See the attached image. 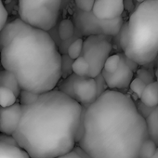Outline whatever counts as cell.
<instances>
[{"label":"cell","mask_w":158,"mask_h":158,"mask_svg":"<svg viewBox=\"0 0 158 158\" xmlns=\"http://www.w3.org/2000/svg\"><path fill=\"white\" fill-rule=\"evenodd\" d=\"M147 139L145 118L133 99L105 89L84 109L77 148L86 158H139Z\"/></svg>","instance_id":"obj_1"},{"label":"cell","mask_w":158,"mask_h":158,"mask_svg":"<svg viewBox=\"0 0 158 158\" xmlns=\"http://www.w3.org/2000/svg\"><path fill=\"white\" fill-rule=\"evenodd\" d=\"M84 108L54 89L22 106V117L12 135L31 158H58L73 152L82 134Z\"/></svg>","instance_id":"obj_2"},{"label":"cell","mask_w":158,"mask_h":158,"mask_svg":"<svg viewBox=\"0 0 158 158\" xmlns=\"http://www.w3.org/2000/svg\"><path fill=\"white\" fill-rule=\"evenodd\" d=\"M0 57L22 90L43 94L57 88L62 77V55L48 32L15 19L0 31Z\"/></svg>","instance_id":"obj_3"},{"label":"cell","mask_w":158,"mask_h":158,"mask_svg":"<svg viewBox=\"0 0 158 158\" xmlns=\"http://www.w3.org/2000/svg\"><path fill=\"white\" fill-rule=\"evenodd\" d=\"M127 23L125 57L141 66L152 63L158 57V0L139 2Z\"/></svg>","instance_id":"obj_4"},{"label":"cell","mask_w":158,"mask_h":158,"mask_svg":"<svg viewBox=\"0 0 158 158\" xmlns=\"http://www.w3.org/2000/svg\"><path fill=\"white\" fill-rule=\"evenodd\" d=\"M62 0H18L19 19L23 23L49 32L61 14Z\"/></svg>","instance_id":"obj_5"},{"label":"cell","mask_w":158,"mask_h":158,"mask_svg":"<svg viewBox=\"0 0 158 158\" xmlns=\"http://www.w3.org/2000/svg\"><path fill=\"white\" fill-rule=\"evenodd\" d=\"M72 21L74 25L73 39L98 35L114 37L117 35L124 23L123 16L114 20H101L98 19L92 11L86 12L79 10L76 8L73 10Z\"/></svg>","instance_id":"obj_6"},{"label":"cell","mask_w":158,"mask_h":158,"mask_svg":"<svg viewBox=\"0 0 158 158\" xmlns=\"http://www.w3.org/2000/svg\"><path fill=\"white\" fill-rule=\"evenodd\" d=\"M57 87L60 91L74 100L84 109L100 96L96 79L89 76H78L72 73L61 82L60 81Z\"/></svg>","instance_id":"obj_7"},{"label":"cell","mask_w":158,"mask_h":158,"mask_svg":"<svg viewBox=\"0 0 158 158\" xmlns=\"http://www.w3.org/2000/svg\"><path fill=\"white\" fill-rule=\"evenodd\" d=\"M113 50V37L98 35H90L83 40L81 56L87 60L89 66V76L96 78L102 70L107 58Z\"/></svg>","instance_id":"obj_8"},{"label":"cell","mask_w":158,"mask_h":158,"mask_svg":"<svg viewBox=\"0 0 158 158\" xmlns=\"http://www.w3.org/2000/svg\"><path fill=\"white\" fill-rule=\"evenodd\" d=\"M105 85L108 89L119 90L129 87L130 82L133 79V72L124 57L121 55V60L118 68L113 73H107L102 72L101 73Z\"/></svg>","instance_id":"obj_9"},{"label":"cell","mask_w":158,"mask_h":158,"mask_svg":"<svg viewBox=\"0 0 158 158\" xmlns=\"http://www.w3.org/2000/svg\"><path fill=\"white\" fill-rule=\"evenodd\" d=\"M22 117V105L20 102L8 107H0V133L12 136L18 128Z\"/></svg>","instance_id":"obj_10"},{"label":"cell","mask_w":158,"mask_h":158,"mask_svg":"<svg viewBox=\"0 0 158 158\" xmlns=\"http://www.w3.org/2000/svg\"><path fill=\"white\" fill-rule=\"evenodd\" d=\"M124 0H95L92 13L101 20H114L122 17Z\"/></svg>","instance_id":"obj_11"},{"label":"cell","mask_w":158,"mask_h":158,"mask_svg":"<svg viewBox=\"0 0 158 158\" xmlns=\"http://www.w3.org/2000/svg\"><path fill=\"white\" fill-rule=\"evenodd\" d=\"M0 158H31L28 153L15 142L0 141Z\"/></svg>","instance_id":"obj_12"},{"label":"cell","mask_w":158,"mask_h":158,"mask_svg":"<svg viewBox=\"0 0 158 158\" xmlns=\"http://www.w3.org/2000/svg\"><path fill=\"white\" fill-rule=\"evenodd\" d=\"M139 100L146 107L153 109L158 106V83L152 81V83L147 84Z\"/></svg>","instance_id":"obj_13"},{"label":"cell","mask_w":158,"mask_h":158,"mask_svg":"<svg viewBox=\"0 0 158 158\" xmlns=\"http://www.w3.org/2000/svg\"><path fill=\"white\" fill-rule=\"evenodd\" d=\"M148 139H152L158 146V106L152 109L145 119Z\"/></svg>","instance_id":"obj_14"},{"label":"cell","mask_w":158,"mask_h":158,"mask_svg":"<svg viewBox=\"0 0 158 158\" xmlns=\"http://www.w3.org/2000/svg\"><path fill=\"white\" fill-rule=\"evenodd\" d=\"M0 87H4L10 89L17 98L19 97L22 90L15 75L6 70L0 72Z\"/></svg>","instance_id":"obj_15"},{"label":"cell","mask_w":158,"mask_h":158,"mask_svg":"<svg viewBox=\"0 0 158 158\" xmlns=\"http://www.w3.org/2000/svg\"><path fill=\"white\" fill-rule=\"evenodd\" d=\"M74 35V25L72 19H63L58 26V35L63 42L70 41Z\"/></svg>","instance_id":"obj_16"},{"label":"cell","mask_w":158,"mask_h":158,"mask_svg":"<svg viewBox=\"0 0 158 158\" xmlns=\"http://www.w3.org/2000/svg\"><path fill=\"white\" fill-rule=\"evenodd\" d=\"M71 70L73 74L78 76H89V63L82 56L73 60L71 65Z\"/></svg>","instance_id":"obj_17"},{"label":"cell","mask_w":158,"mask_h":158,"mask_svg":"<svg viewBox=\"0 0 158 158\" xmlns=\"http://www.w3.org/2000/svg\"><path fill=\"white\" fill-rule=\"evenodd\" d=\"M18 98L9 89L0 87V107L8 108L17 102Z\"/></svg>","instance_id":"obj_18"},{"label":"cell","mask_w":158,"mask_h":158,"mask_svg":"<svg viewBox=\"0 0 158 158\" xmlns=\"http://www.w3.org/2000/svg\"><path fill=\"white\" fill-rule=\"evenodd\" d=\"M83 38H76L73 39L68 46L67 48V55L69 59L74 60L75 59L79 58L81 56L82 53V48H83Z\"/></svg>","instance_id":"obj_19"},{"label":"cell","mask_w":158,"mask_h":158,"mask_svg":"<svg viewBox=\"0 0 158 158\" xmlns=\"http://www.w3.org/2000/svg\"><path fill=\"white\" fill-rule=\"evenodd\" d=\"M158 146L150 139H147L141 145L140 149H139V158H150L152 157L156 150H157Z\"/></svg>","instance_id":"obj_20"},{"label":"cell","mask_w":158,"mask_h":158,"mask_svg":"<svg viewBox=\"0 0 158 158\" xmlns=\"http://www.w3.org/2000/svg\"><path fill=\"white\" fill-rule=\"evenodd\" d=\"M120 60H121V55L120 54L110 55L107 58V60H106V61H105V63L103 65L102 72H105L107 73H113L118 68Z\"/></svg>","instance_id":"obj_21"},{"label":"cell","mask_w":158,"mask_h":158,"mask_svg":"<svg viewBox=\"0 0 158 158\" xmlns=\"http://www.w3.org/2000/svg\"><path fill=\"white\" fill-rule=\"evenodd\" d=\"M40 94H36L35 92H31L28 90H21V93L18 98H20V104L22 106H27L34 103Z\"/></svg>","instance_id":"obj_22"},{"label":"cell","mask_w":158,"mask_h":158,"mask_svg":"<svg viewBox=\"0 0 158 158\" xmlns=\"http://www.w3.org/2000/svg\"><path fill=\"white\" fill-rule=\"evenodd\" d=\"M146 85L147 84L145 82H143L141 79H139V77H136V78H133L132 81L130 82L129 89L138 98H140L141 94L143 93V91L145 89Z\"/></svg>","instance_id":"obj_23"},{"label":"cell","mask_w":158,"mask_h":158,"mask_svg":"<svg viewBox=\"0 0 158 158\" xmlns=\"http://www.w3.org/2000/svg\"><path fill=\"white\" fill-rule=\"evenodd\" d=\"M73 2L77 10L89 12L92 10L95 0H73Z\"/></svg>","instance_id":"obj_24"},{"label":"cell","mask_w":158,"mask_h":158,"mask_svg":"<svg viewBox=\"0 0 158 158\" xmlns=\"http://www.w3.org/2000/svg\"><path fill=\"white\" fill-rule=\"evenodd\" d=\"M8 23V11L4 6L2 0H0V31Z\"/></svg>","instance_id":"obj_25"},{"label":"cell","mask_w":158,"mask_h":158,"mask_svg":"<svg viewBox=\"0 0 158 158\" xmlns=\"http://www.w3.org/2000/svg\"><path fill=\"white\" fill-rule=\"evenodd\" d=\"M58 158H86V157L81 153L80 151H78L75 147V149L73 152H71L65 155H62L60 157H58Z\"/></svg>","instance_id":"obj_26"},{"label":"cell","mask_w":158,"mask_h":158,"mask_svg":"<svg viewBox=\"0 0 158 158\" xmlns=\"http://www.w3.org/2000/svg\"><path fill=\"white\" fill-rule=\"evenodd\" d=\"M123 5H124V10H127L130 14L135 10L134 0H124V1H123Z\"/></svg>","instance_id":"obj_27"},{"label":"cell","mask_w":158,"mask_h":158,"mask_svg":"<svg viewBox=\"0 0 158 158\" xmlns=\"http://www.w3.org/2000/svg\"><path fill=\"white\" fill-rule=\"evenodd\" d=\"M72 0H62V4H61V12L65 10V8L67 7V5L70 4V2Z\"/></svg>","instance_id":"obj_28"},{"label":"cell","mask_w":158,"mask_h":158,"mask_svg":"<svg viewBox=\"0 0 158 158\" xmlns=\"http://www.w3.org/2000/svg\"><path fill=\"white\" fill-rule=\"evenodd\" d=\"M155 77H156V82L158 83V57H157V67H156V72H155Z\"/></svg>","instance_id":"obj_29"},{"label":"cell","mask_w":158,"mask_h":158,"mask_svg":"<svg viewBox=\"0 0 158 158\" xmlns=\"http://www.w3.org/2000/svg\"><path fill=\"white\" fill-rule=\"evenodd\" d=\"M150 158H158V148H157V150H156L155 153H154L152 157H150Z\"/></svg>","instance_id":"obj_30"},{"label":"cell","mask_w":158,"mask_h":158,"mask_svg":"<svg viewBox=\"0 0 158 158\" xmlns=\"http://www.w3.org/2000/svg\"><path fill=\"white\" fill-rule=\"evenodd\" d=\"M136 1L139 3V2H142V1H144V0H136Z\"/></svg>","instance_id":"obj_31"},{"label":"cell","mask_w":158,"mask_h":158,"mask_svg":"<svg viewBox=\"0 0 158 158\" xmlns=\"http://www.w3.org/2000/svg\"><path fill=\"white\" fill-rule=\"evenodd\" d=\"M2 1H3V2H4V0H2Z\"/></svg>","instance_id":"obj_32"}]
</instances>
